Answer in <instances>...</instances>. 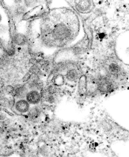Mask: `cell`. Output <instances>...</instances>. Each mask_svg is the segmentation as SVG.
Masks as SVG:
<instances>
[{"label":"cell","instance_id":"obj_13","mask_svg":"<svg viewBox=\"0 0 129 157\" xmlns=\"http://www.w3.org/2000/svg\"><path fill=\"white\" fill-rule=\"evenodd\" d=\"M7 30V28L5 25H0V34L5 33Z\"/></svg>","mask_w":129,"mask_h":157},{"label":"cell","instance_id":"obj_6","mask_svg":"<svg viewBox=\"0 0 129 157\" xmlns=\"http://www.w3.org/2000/svg\"><path fill=\"white\" fill-rule=\"evenodd\" d=\"M29 91L28 86H19L15 90V95L17 100L25 99L27 94Z\"/></svg>","mask_w":129,"mask_h":157},{"label":"cell","instance_id":"obj_5","mask_svg":"<svg viewBox=\"0 0 129 157\" xmlns=\"http://www.w3.org/2000/svg\"><path fill=\"white\" fill-rule=\"evenodd\" d=\"M13 41L17 45L22 46L28 43V40L25 35L20 33H15L13 37Z\"/></svg>","mask_w":129,"mask_h":157},{"label":"cell","instance_id":"obj_12","mask_svg":"<svg viewBox=\"0 0 129 157\" xmlns=\"http://www.w3.org/2000/svg\"><path fill=\"white\" fill-rule=\"evenodd\" d=\"M47 92L50 95H53L57 93V90L55 86H49L47 89Z\"/></svg>","mask_w":129,"mask_h":157},{"label":"cell","instance_id":"obj_8","mask_svg":"<svg viewBox=\"0 0 129 157\" xmlns=\"http://www.w3.org/2000/svg\"><path fill=\"white\" fill-rule=\"evenodd\" d=\"M5 54L9 56H12L15 54V49L13 44L12 43L5 44L3 48Z\"/></svg>","mask_w":129,"mask_h":157},{"label":"cell","instance_id":"obj_15","mask_svg":"<svg viewBox=\"0 0 129 157\" xmlns=\"http://www.w3.org/2000/svg\"><path fill=\"white\" fill-rule=\"evenodd\" d=\"M2 20V17L1 14H0V23H1Z\"/></svg>","mask_w":129,"mask_h":157},{"label":"cell","instance_id":"obj_14","mask_svg":"<svg viewBox=\"0 0 129 157\" xmlns=\"http://www.w3.org/2000/svg\"><path fill=\"white\" fill-rule=\"evenodd\" d=\"M110 69L111 71L112 72L117 71L118 70V67L115 64H112L111 65Z\"/></svg>","mask_w":129,"mask_h":157},{"label":"cell","instance_id":"obj_9","mask_svg":"<svg viewBox=\"0 0 129 157\" xmlns=\"http://www.w3.org/2000/svg\"><path fill=\"white\" fill-rule=\"evenodd\" d=\"M87 84L86 82L83 81H81L79 83V90L78 92L80 97H84L87 95Z\"/></svg>","mask_w":129,"mask_h":157},{"label":"cell","instance_id":"obj_3","mask_svg":"<svg viewBox=\"0 0 129 157\" xmlns=\"http://www.w3.org/2000/svg\"><path fill=\"white\" fill-rule=\"evenodd\" d=\"M27 11V7L25 6L18 4L11 8L10 12L14 20H17L23 17Z\"/></svg>","mask_w":129,"mask_h":157},{"label":"cell","instance_id":"obj_10","mask_svg":"<svg viewBox=\"0 0 129 157\" xmlns=\"http://www.w3.org/2000/svg\"><path fill=\"white\" fill-rule=\"evenodd\" d=\"M78 75L76 72L74 70L68 72L67 75V78L68 80L72 81H75L77 79Z\"/></svg>","mask_w":129,"mask_h":157},{"label":"cell","instance_id":"obj_1","mask_svg":"<svg viewBox=\"0 0 129 157\" xmlns=\"http://www.w3.org/2000/svg\"><path fill=\"white\" fill-rule=\"evenodd\" d=\"M31 107V105L25 99L17 100L14 105L16 111L20 114L28 113Z\"/></svg>","mask_w":129,"mask_h":157},{"label":"cell","instance_id":"obj_4","mask_svg":"<svg viewBox=\"0 0 129 157\" xmlns=\"http://www.w3.org/2000/svg\"><path fill=\"white\" fill-rule=\"evenodd\" d=\"M70 32L64 25H57L53 31L54 36L59 39H64L69 36Z\"/></svg>","mask_w":129,"mask_h":157},{"label":"cell","instance_id":"obj_7","mask_svg":"<svg viewBox=\"0 0 129 157\" xmlns=\"http://www.w3.org/2000/svg\"><path fill=\"white\" fill-rule=\"evenodd\" d=\"M28 113L30 118L31 119L35 120L39 116L41 111L38 107L34 105L32 107H31Z\"/></svg>","mask_w":129,"mask_h":157},{"label":"cell","instance_id":"obj_11","mask_svg":"<svg viewBox=\"0 0 129 157\" xmlns=\"http://www.w3.org/2000/svg\"><path fill=\"white\" fill-rule=\"evenodd\" d=\"M24 5L27 8H31L35 7L36 4L35 1H25Z\"/></svg>","mask_w":129,"mask_h":157},{"label":"cell","instance_id":"obj_2","mask_svg":"<svg viewBox=\"0 0 129 157\" xmlns=\"http://www.w3.org/2000/svg\"><path fill=\"white\" fill-rule=\"evenodd\" d=\"M41 98L42 95L39 91L31 90L27 94L25 100L31 105H35L39 103Z\"/></svg>","mask_w":129,"mask_h":157}]
</instances>
